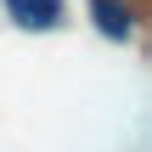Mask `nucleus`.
<instances>
[{
    "label": "nucleus",
    "instance_id": "obj_1",
    "mask_svg": "<svg viewBox=\"0 0 152 152\" xmlns=\"http://www.w3.org/2000/svg\"><path fill=\"white\" fill-rule=\"evenodd\" d=\"M90 23L102 39H135V6L130 0H90Z\"/></svg>",
    "mask_w": 152,
    "mask_h": 152
},
{
    "label": "nucleus",
    "instance_id": "obj_2",
    "mask_svg": "<svg viewBox=\"0 0 152 152\" xmlns=\"http://www.w3.org/2000/svg\"><path fill=\"white\" fill-rule=\"evenodd\" d=\"M6 17L17 28H56L62 23V0H6Z\"/></svg>",
    "mask_w": 152,
    "mask_h": 152
}]
</instances>
